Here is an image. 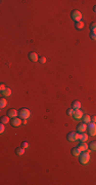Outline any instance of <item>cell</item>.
Returning a JSON list of instances; mask_svg holds the SVG:
<instances>
[{
  "label": "cell",
  "mask_w": 96,
  "mask_h": 185,
  "mask_svg": "<svg viewBox=\"0 0 96 185\" xmlns=\"http://www.w3.org/2000/svg\"><path fill=\"white\" fill-rule=\"evenodd\" d=\"M4 131H5V126H4V123H1L0 124V133L3 134Z\"/></svg>",
  "instance_id": "obj_25"
},
{
  "label": "cell",
  "mask_w": 96,
  "mask_h": 185,
  "mask_svg": "<svg viewBox=\"0 0 96 185\" xmlns=\"http://www.w3.org/2000/svg\"><path fill=\"white\" fill-rule=\"evenodd\" d=\"M15 152L17 155H23V154L25 153V148L24 147H19L15 149Z\"/></svg>",
  "instance_id": "obj_18"
},
{
  "label": "cell",
  "mask_w": 96,
  "mask_h": 185,
  "mask_svg": "<svg viewBox=\"0 0 96 185\" xmlns=\"http://www.w3.org/2000/svg\"><path fill=\"white\" fill-rule=\"evenodd\" d=\"M79 161H80V162L82 163V165H87V163L89 162V161H90V154L87 153L86 151L81 152Z\"/></svg>",
  "instance_id": "obj_1"
},
{
  "label": "cell",
  "mask_w": 96,
  "mask_h": 185,
  "mask_svg": "<svg viewBox=\"0 0 96 185\" xmlns=\"http://www.w3.org/2000/svg\"><path fill=\"white\" fill-rule=\"evenodd\" d=\"M91 122H94V123H96V115H94V116H91Z\"/></svg>",
  "instance_id": "obj_28"
},
{
  "label": "cell",
  "mask_w": 96,
  "mask_h": 185,
  "mask_svg": "<svg viewBox=\"0 0 96 185\" xmlns=\"http://www.w3.org/2000/svg\"><path fill=\"white\" fill-rule=\"evenodd\" d=\"M83 115H84L83 114V111L81 109H78V110H75V113H74L73 117L75 119H77V120H79V119L83 118Z\"/></svg>",
  "instance_id": "obj_7"
},
{
  "label": "cell",
  "mask_w": 96,
  "mask_h": 185,
  "mask_svg": "<svg viewBox=\"0 0 96 185\" xmlns=\"http://www.w3.org/2000/svg\"><path fill=\"white\" fill-rule=\"evenodd\" d=\"M46 61H47V60H46V58H45V57H41V58H39V62H40L41 64H45V63H46Z\"/></svg>",
  "instance_id": "obj_26"
},
{
  "label": "cell",
  "mask_w": 96,
  "mask_h": 185,
  "mask_svg": "<svg viewBox=\"0 0 96 185\" xmlns=\"http://www.w3.org/2000/svg\"><path fill=\"white\" fill-rule=\"evenodd\" d=\"M29 59L31 60L32 62H37V61H39L38 55H37L36 53H30V54H29Z\"/></svg>",
  "instance_id": "obj_11"
},
{
  "label": "cell",
  "mask_w": 96,
  "mask_h": 185,
  "mask_svg": "<svg viewBox=\"0 0 96 185\" xmlns=\"http://www.w3.org/2000/svg\"><path fill=\"white\" fill-rule=\"evenodd\" d=\"M1 95H2V96H4V97H9L10 95H11V89L9 88H6L4 91L1 92Z\"/></svg>",
  "instance_id": "obj_15"
},
{
  "label": "cell",
  "mask_w": 96,
  "mask_h": 185,
  "mask_svg": "<svg viewBox=\"0 0 96 185\" xmlns=\"http://www.w3.org/2000/svg\"><path fill=\"white\" fill-rule=\"evenodd\" d=\"M6 88V87H5V84H3V83H1V85H0V91H4V89Z\"/></svg>",
  "instance_id": "obj_29"
},
{
  "label": "cell",
  "mask_w": 96,
  "mask_h": 185,
  "mask_svg": "<svg viewBox=\"0 0 96 185\" xmlns=\"http://www.w3.org/2000/svg\"><path fill=\"white\" fill-rule=\"evenodd\" d=\"M21 147H24L25 149H26V148H28V147H29V143H28L27 141H24L23 143H21Z\"/></svg>",
  "instance_id": "obj_27"
},
{
  "label": "cell",
  "mask_w": 96,
  "mask_h": 185,
  "mask_svg": "<svg viewBox=\"0 0 96 185\" xmlns=\"http://www.w3.org/2000/svg\"><path fill=\"white\" fill-rule=\"evenodd\" d=\"M72 108L74 110H78V109H81V103L80 101H74L72 103Z\"/></svg>",
  "instance_id": "obj_12"
},
{
  "label": "cell",
  "mask_w": 96,
  "mask_h": 185,
  "mask_svg": "<svg viewBox=\"0 0 96 185\" xmlns=\"http://www.w3.org/2000/svg\"><path fill=\"white\" fill-rule=\"evenodd\" d=\"M87 130V123L85 122H82V123H79L77 127V132L81 134V133H85Z\"/></svg>",
  "instance_id": "obj_6"
},
{
  "label": "cell",
  "mask_w": 96,
  "mask_h": 185,
  "mask_svg": "<svg viewBox=\"0 0 96 185\" xmlns=\"http://www.w3.org/2000/svg\"><path fill=\"white\" fill-rule=\"evenodd\" d=\"M23 123H24V124H27V119H23Z\"/></svg>",
  "instance_id": "obj_30"
},
{
  "label": "cell",
  "mask_w": 96,
  "mask_h": 185,
  "mask_svg": "<svg viewBox=\"0 0 96 185\" xmlns=\"http://www.w3.org/2000/svg\"><path fill=\"white\" fill-rule=\"evenodd\" d=\"M79 140L82 142H86L88 140V135L85 134V133H81V134H79Z\"/></svg>",
  "instance_id": "obj_16"
},
{
  "label": "cell",
  "mask_w": 96,
  "mask_h": 185,
  "mask_svg": "<svg viewBox=\"0 0 96 185\" xmlns=\"http://www.w3.org/2000/svg\"><path fill=\"white\" fill-rule=\"evenodd\" d=\"M11 126L12 127H20L21 124V118H19V117H14V118H12L11 119Z\"/></svg>",
  "instance_id": "obj_8"
},
{
  "label": "cell",
  "mask_w": 96,
  "mask_h": 185,
  "mask_svg": "<svg viewBox=\"0 0 96 185\" xmlns=\"http://www.w3.org/2000/svg\"><path fill=\"white\" fill-rule=\"evenodd\" d=\"M89 36H90V38H91L92 40L96 41V32H91V33L89 34Z\"/></svg>",
  "instance_id": "obj_23"
},
{
  "label": "cell",
  "mask_w": 96,
  "mask_h": 185,
  "mask_svg": "<svg viewBox=\"0 0 96 185\" xmlns=\"http://www.w3.org/2000/svg\"><path fill=\"white\" fill-rule=\"evenodd\" d=\"M83 122H85V123H89L91 122V116H89L88 114H86V115H83Z\"/></svg>",
  "instance_id": "obj_17"
},
{
  "label": "cell",
  "mask_w": 96,
  "mask_h": 185,
  "mask_svg": "<svg viewBox=\"0 0 96 185\" xmlns=\"http://www.w3.org/2000/svg\"><path fill=\"white\" fill-rule=\"evenodd\" d=\"M19 115L21 119H28L30 116H31V112H30V110L27 108H21L19 112Z\"/></svg>",
  "instance_id": "obj_2"
},
{
  "label": "cell",
  "mask_w": 96,
  "mask_h": 185,
  "mask_svg": "<svg viewBox=\"0 0 96 185\" xmlns=\"http://www.w3.org/2000/svg\"><path fill=\"white\" fill-rule=\"evenodd\" d=\"M9 116H2L1 117V123H4V124H6V123H8L9 122Z\"/></svg>",
  "instance_id": "obj_20"
},
{
  "label": "cell",
  "mask_w": 96,
  "mask_h": 185,
  "mask_svg": "<svg viewBox=\"0 0 96 185\" xmlns=\"http://www.w3.org/2000/svg\"><path fill=\"white\" fill-rule=\"evenodd\" d=\"M78 147H79V149L81 150L82 152H84V151H86L87 149H88V145H87V143L86 142H80L79 143V145H78Z\"/></svg>",
  "instance_id": "obj_10"
},
{
  "label": "cell",
  "mask_w": 96,
  "mask_h": 185,
  "mask_svg": "<svg viewBox=\"0 0 96 185\" xmlns=\"http://www.w3.org/2000/svg\"><path fill=\"white\" fill-rule=\"evenodd\" d=\"M71 16L75 22H80V21H82V18H83L81 11H79V10H73L71 14Z\"/></svg>",
  "instance_id": "obj_3"
},
{
  "label": "cell",
  "mask_w": 96,
  "mask_h": 185,
  "mask_svg": "<svg viewBox=\"0 0 96 185\" xmlns=\"http://www.w3.org/2000/svg\"><path fill=\"white\" fill-rule=\"evenodd\" d=\"M75 27H76V29H78V30H82L83 28L85 27V24H84V22H83V21H80V22H76V23H75Z\"/></svg>",
  "instance_id": "obj_14"
},
{
  "label": "cell",
  "mask_w": 96,
  "mask_h": 185,
  "mask_svg": "<svg viewBox=\"0 0 96 185\" xmlns=\"http://www.w3.org/2000/svg\"><path fill=\"white\" fill-rule=\"evenodd\" d=\"M74 113H75V110H74L73 108H72V109H68V111H67V114H68L69 116H73Z\"/></svg>",
  "instance_id": "obj_24"
},
{
  "label": "cell",
  "mask_w": 96,
  "mask_h": 185,
  "mask_svg": "<svg viewBox=\"0 0 96 185\" xmlns=\"http://www.w3.org/2000/svg\"><path fill=\"white\" fill-rule=\"evenodd\" d=\"M7 115L9 116V117H11V118H14V117H16L17 115H19V112L15 110V109H9L8 110V112H7Z\"/></svg>",
  "instance_id": "obj_9"
},
{
  "label": "cell",
  "mask_w": 96,
  "mask_h": 185,
  "mask_svg": "<svg viewBox=\"0 0 96 185\" xmlns=\"http://www.w3.org/2000/svg\"><path fill=\"white\" fill-rule=\"evenodd\" d=\"M81 152H82V151L79 149V147H75V148H73V149H72V151H71V153L73 154L74 156H80Z\"/></svg>",
  "instance_id": "obj_13"
},
{
  "label": "cell",
  "mask_w": 96,
  "mask_h": 185,
  "mask_svg": "<svg viewBox=\"0 0 96 185\" xmlns=\"http://www.w3.org/2000/svg\"><path fill=\"white\" fill-rule=\"evenodd\" d=\"M91 32H96V22H92L89 26Z\"/></svg>",
  "instance_id": "obj_22"
},
{
  "label": "cell",
  "mask_w": 96,
  "mask_h": 185,
  "mask_svg": "<svg viewBox=\"0 0 96 185\" xmlns=\"http://www.w3.org/2000/svg\"><path fill=\"white\" fill-rule=\"evenodd\" d=\"M87 130H88V133L91 136H95L96 135V123L89 122L88 126H87Z\"/></svg>",
  "instance_id": "obj_5"
},
{
  "label": "cell",
  "mask_w": 96,
  "mask_h": 185,
  "mask_svg": "<svg viewBox=\"0 0 96 185\" xmlns=\"http://www.w3.org/2000/svg\"><path fill=\"white\" fill-rule=\"evenodd\" d=\"M67 138L69 142H75L77 140H79V133L78 132H71L68 134Z\"/></svg>",
  "instance_id": "obj_4"
},
{
  "label": "cell",
  "mask_w": 96,
  "mask_h": 185,
  "mask_svg": "<svg viewBox=\"0 0 96 185\" xmlns=\"http://www.w3.org/2000/svg\"><path fill=\"white\" fill-rule=\"evenodd\" d=\"M93 10H94V11H95V12H96V5H95V6H94V7H93Z\"/></svg>",
  "instance_id": "obj_31"
},
{
  "label": "cell",
  "mask_w": 96,
  "mask_h": 185,
  "mask_svg": "<svg viewBox=\"0 0 96 185\" xmlns=\"http://www.w3.org/2000/svg\"><path fill=\"white\" fill-rule=\"evenodd\" d=\"M89 148L92 150V151H96V141H92L89 144Z\"/></svg>",
  "instance_id": "obj_21"
},
{
  "label": "cell",
  "mask_w": 96,
  "mask_h": 185,
  "mask_svg": "<svg viewBox=\"0 0 96 185\" xmlns=\"http://www.w3.org/2000/svg\"><path fill=\"white\" fill-rule=\"evenodd\" d=\"M6 105H7V101H6V99L2 98L1 100H0V108L3 109L4 107H6Z\"/></svg>",
  "instance_id": "obj_19"
}]
</instances>
